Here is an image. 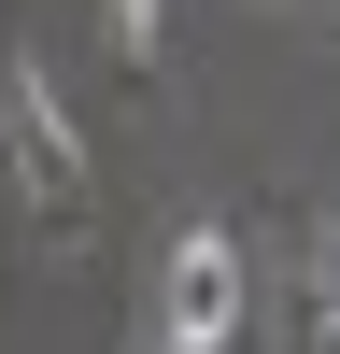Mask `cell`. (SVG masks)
<instances>
[{
    "mask_svg": "<svg viewBox=\"0 0 340 354\" xmlns=\"http://www.w3.org/2000/svg\"><path fill=\"white\" fill-rule=\"evenodd\" d=\"M241 241L227 227H185L156 270V326H142V354H241Z\"/></svg>",
    "mask_w": 340,
    "mask_h": 354,
    "instance_id": "1",
    "label": "cell"
},
{
    "mask_svg": "<svg viewBox=\"0 0 340 354\" xmlns=\"http://www.w3.org/2000/svg\"><path fill=\"white\" fill-rule=\"evenodd\" d=\"M156 28H170V0H113V57H156Z\"/></svg>",
    "mask_w": 340,
    "mask_h": 354,
    "instance_id": "3",
    "label": "cell"
},
{
    "mask_svg": "<svg viewBox=\"0 0 340 354\" xmlns=\"http://www.w3.org/2000/svg\"><path fill=\"white\" fill-rule=\"evenodd\" d=\"M0 128H15V170H28V198H43V227H71L85 213V142L57 128V85H43L28 43H0Z\"/></svg>",
    "mask_w": 340,
    "mask_h": 354,
    "instance_id": "2",
    "label": "cell"
},
{
    "mask_svg": "<svg viewBox=\"0 0 340 354\" xmlns=\"http://www.w3.org/2000/svg\"><path fill=\"white\" fill-rule=\"evenodd\" d=\"M312 326H326V354H340V241H326V283H312Z\"/></svg>",
    "mask_w": 340,
    "mask_h": 354,
    "instance_id": "4",
    "label": "cell"
}]
</instances>
